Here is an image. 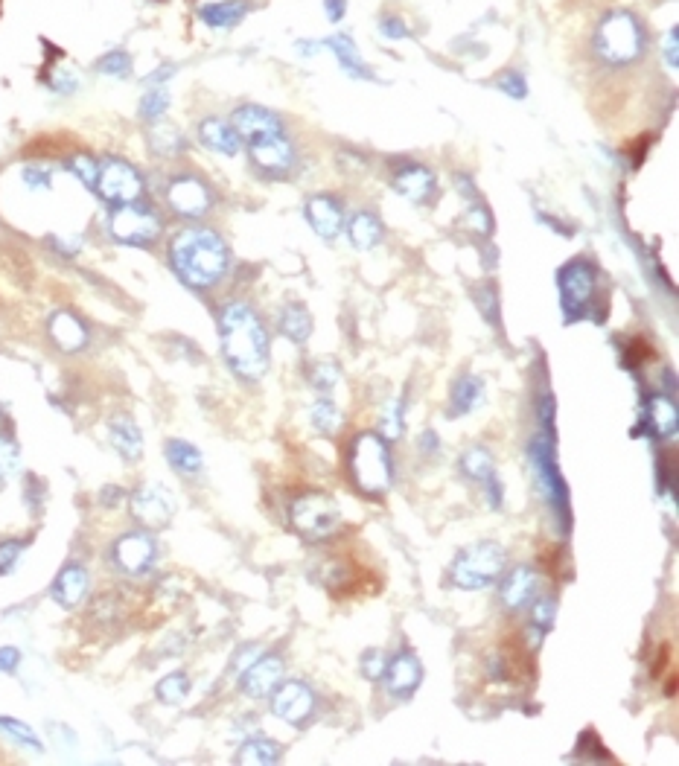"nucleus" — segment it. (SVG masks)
<instances>
[{
  "mask_svg": "<svg viewBox=\"0 0 679 766\" xmlns=\"http://www.w3.org/2000/svg\"><path fill=\"white\" fill-rule=\"evenodd\" d=\"M219 338L222 353L231 370L242 379H263L269 370V335L263 330L260 318L245 306L231 303L225 306L219 318Z\"/></svg>",
  "mask_w": 679,
  "mask_h": 766,
  "instance_id": "obj_1",
  "label": "nucleus"
},
{
  "mask_svg": "<svg viewBox=\"0 0 679 766\" xmlns=\"http://www.w3.org/2000/svg\"><path fill=\"white\" fill-rule=\"evenodd\" d=\"M170 266L187 286L207 289L225 277L231 266V254L219 234L207 228H187L172 239Z\"/></svg>",
  "mask_w": 679,
  "mask_h": 766,
  "instance_id": "obj_2",
  "label": "nucleus"
},
{
  "mask_svg": "<svg viewBox=\"0 0 679 766\" xmlns=\"http://www.w3.org/2000/svg\"><path fill=\"white\" fill-rule=\"evenodd\" d=\"M595 53L607 65H630L645 53V30L633 12H610L595 30Z\"/></svg>",
  "mask_w": 679,
  "mask_h": 766,
  "instance_id": "obj_3",
  "label": "nucleus"
},
{
  "mask_svg": "<svg viewBox=\"0 0 679 766\" xmlns=\"http://www.w3.org/2000/svg\"><path fill=\"white\" fill-rule=\"evenodd\" d=\"M350 472L359 490L368 496H382L391 487L394 464L385 440L379 434H359L350 449Z\"/></svg>",
  "mask_w": 679,
  "mask_h": 766,
  "instance_id": "obj_4",
  "label": "nucleus"
},
{
  "mask_svg": "<svg viewBox=\"0 0 679 766\" xmlns=\"http://www.w3.org/2000/svg\"><path fill=\"white\" fill-rule=\"evenodd\" d=\"M505 571V548L496 542H478L464 548L452 563V583L458 589L493 586Z\"/></svg>",
  "mask_w": 679,
  "mask_h": 766,
  "instance_id": "obj_5",
  "label": "nucleus"
},
{
  "mask_svg": "<svg viewBox=\"0 0 679 766\" xmlns=\"http://www.w3.org/2000/svg\"><path fill=\"white\" fill-rule=\"evenodd\" d=\"M528 455H531V464H534V472H537L543 499L548 501V507L554 510V516L560 519V525L566 528V525H569V487H566V481H563V472L557 469L551 434H537V437L531 440Z\"/></svg>",
  "mask_w": 679,
  "mask_h": 766,
  "instance_id": "obj_6",
  "label": "nucleus"
},
{
  "mask_svg": "<svg viewBox=\"0 0 679 766\" xmlns=\"http://www.w3.org/2000/svg\"><path fill=\"white\" fill-rule=\"evenodd\" d=\"M289 522L292 528L301 533L309 542L327 539L330 533L339 528L341 510L336 501L324 493H304L292 501L289 507Z\"/></svg>",
  "mask_w": 679,
  "mask_h": 766,
  "instance_id": "obj_7",
  "label": "nucleus"
},
{
  "mask_svg": "<svg viewBox=\"0 0 679 766\" xmlns=\"http://www.w3.org/2000/svg\"><path fill=\"white\" fill-rule=\"evenodd\" d=\"M108 231L117 242H126V245H149L161 236V216L146 207V204H137V201H129V204H117L111 219H108Z\"/></svg>",
  "mask_w": 679,
  "mask_h": 766,
  "instance_id": "obj_8",
  "label": "nucleus"
},
{
  "mask_svg": "<svg viewBox=\"0 0 679 766\" xmlns=\"http://www.w3.org/2000/svg\"><path fill=\"white\" fill-rule=\"evenodd\" d=\"M94 190L97 196L105 199L108 204H129V201L140 199L143 193V178L137 175V169L126 161H117V158H108L102 161L100 172H97V181H94Z\"/></svg>",
  "mask_w": 679,
  "mask_h": 766,
  "instance_id": "obj_9",
  "label": "nucleus"
},
{
  "mask_svg": "<svg viewBox=\"0 0 679 766\" xmlns=\"http://www.w3.org/2000/svg\"><path fill=\"white\" fill-rule=\"evenodd\" d=\"M595 280L598 271L589 260H572L569 266L560 268V303L569 321L580 318V312L586 309V303L595 295Z\"/></svg>",
  "mask_w": 679,
  "mask_h": 766,
  "instance_id": "obj_10",
  "label": "nucleus"
},
{
  "mask_svg": "<svg viewBox=\"0 0 679 766\" xmlns=\"http://www.w3.org/2000/svg\"><path fill=\"white\" fill-rule=\"evenodd\" d=\"M132 513L146 528H167L175 513L172 493L164 484H140L132 493Z\"/></svg>",
  "mask_w": 679,
  "mask_h": 766,
  "instance_id": "obj_11",
  "label": "nucleus"
},
{
  "mask_svg": "<svg viewBox=\"0 0 679 766\" xmlns=\"http://www.w3.org/2000/svg\"><path fill=\"white\" fill-rule=\"evenodd\" d=\"M277 694H274L272 700V711L283 720V723H289V726H304L306 720L312 717V708H315V697H312V691L306 688L304 682H283V685H277L274 688Z\"/></svg>",
  "mask_w": 679,
  "mask_h": 766,
  "instance_id": "obj_12",
  "label": "nucleus"
},
{
  "mask_svg": "<svg viewBox=\"0 0 679 766\" xmlns=\"http://www.w3.org/2000/svg\"><path fill=\"white\" fill-rule=\"evenodd\" d=\"M502 603L510 612L531 606L534 600L543 595V574L531 566H519L510 571V577L502 583Z\"/></svg>",
  "mask_w": 679,
  "mask_h": 766,
  "instance_id": "obj_13",
  "label": "nucleus"
},
{
  "mask_svg": "<svg viewBox=\"0 0 679 766\" xmlns=\"http://www.w3.org/2000/svg\"><path fill=\"white\" fill-rule=\"evenodd\" d=\"M155 560V539L149 533H126L114 545V563L126 574H143Z\"/></svg>",
  "mask_w": 679,
  "mask_h": 766,
  "instance_id": "obj_14",
  "label": "nucleus"
},
{
  "mask_svg": "<svg viewBox=\"0 0 679 766\" xmlns=\"http://www.w3.org/2000/svg\"><path fill=\"white\" fill-rule=\"evenodd\" d=\"M248 155L254 161V167L269 172V175H283L292 167V143L283 134L272 137H260L248 143Z\"/></svg>",
  "mask_w": 679,
  "mask_h": 766,
  "instance_id": "obj_15",
  "label": "nucleus"
},
{
  "mask_svg": "<svg viewBox=\"0 0 679 766\" xmlns=\"http://www.w3.org/2000/svg\"><path fill=\"white\" fill-rule=\"evenodd\" d=\"M231 126L237 129V134L251 143V140H260V137H272V134H283V123L277 120V114L260 108V105H242L234 111L231 117Z\"/></svg>",
  "mask_w": 679,
  "mask_h": 766,
  "instance_id": "obj_16",
  "label": "nucleus"
},
{
  "mask_svg": "<svg viewBox=\"0 0 679 766\" xmlns=\"http://www.w3.org/2000/svg\"><path fill=\"white\" fill-rule=\"evenodd\" d=\"M167 201H170V207L178 216L199 219L210 207V193H207V187H204L202 181H196V178H178V181L170 184Z\"/></svg>",
  "mask_w": 679,
  "mask_h": 766,
  "instance_id": "obj_17",
  "label": "nucleus"
},
{
  "mask_svg": "<svg viewBox=\"0 0 679 766\" xmlns=\"http://www.w3.org/2000/svg\"><path fill=\"white\" fill-rule=\"evenodd\" d=\"M382 679H385V688H388L391 697L406 700V697H411V694L417 691V685H420V679H423V667L417 662V656L400 653L397 659L388 662Z\"/></svg>",
  "mask_w": 679,
  "mask_h": 766,
  "instance_id": "obj_18",
  "label": "nucleus"
},
{
  "mask_svg": "<svg viewBox=\"0 0 679 766\" xmlns=\"http://www.w3.org/2000/svg\"><path fill=\"white\" fill-rule=\"evenodd\" d=\"M280 679H283V662L277 656H263V659H257L254 665L242 673L239 685H242V691L248 697L263 700V697H269L274 688L280 685Z\"/></svg>",
  "mask_w": 679,
  "mask_h": 766,
  "instance_id": "obj_19",
  "label": "nucleus"
},
{
  "mask_svg": "<svg viewBox=\"0 0 679 766\" xmlns=\"http://www.w3.org/2000/svg\"><path fill=\"white\" fill-rule=\"evenodd\" d=\"M306 222L321 239H336L344 225L341 201H336L333 196H312L306 201Z\"/></svg>",
  "mask_w": 679,
  "mask_h": 766,
  "instance_id": "obj_20",
  "label": "nucleus"
},
{
  "mask_svg": "<svg viewBox=\"0 0 679 766\" xmlns=\"http://www.w3.org/2000/svg\"><path fill=\"white\" fill-rule=\"evenodd\" d=\"M391 184H394V190H397L403 199L414 201V204H423V201L432 196V190H435V175L423 167V164H406V167H400L394 172Z\"/></svg>",
  "mask_w": 679,
  "mask_h": 766,
  "instance_id": "obj_21",
  "label": "nucleus"
},
{
  "mask_svg": "<svg viewBox=\"0 0 679 766\" xmlns=\"http://www.w3.org/2000/svg\"><path fill=\"white\" fill-rule=\"evenodd\" d=\"M88 595V571L79 563H70L59 571L53 583V600L65 609H76Z\"/></svg>",
  "mask_w": 679,
  "mask_h": 766,
  "instance_id": "obj_22",
  "label": "nucleus"
},
{
  "mask_svg": "<svg viewBox=\"0 0 679 766\" xmlns=\"http://www.w3.org/2000/svg\"><path fill=\"white\" fill-rule=\"evenodd\" d=\"M50 335H53V341L65 350V353H76V350H82L85 344H88V330H85V324L68 312V309H62V312H56L53 318H50Z\"/></svg>",
  "mask_w": 679,
  "mask_h": 766,
  "instance_id": "obj_23",
  "label": "nucleus"
},
{
  "mask_svg": "<svg viewBox=\"0 0 679 766\" xmlns=\"http://www.w3.org/2000/svg\"><path fill=\"white\" fill-rule=\"evenodd\" d=\"M199 137H202V143L207 149H213L219 155H237L239 149H242V137H239L237 129L228 120L207 117L199 126Z\"/></svg>",
  "mask_w": 679,
  "mask_h": 766,
  "instance_id": "obj_24",
  "label": "nucleus"
},
{
  "mask_svg": "<svg viewBox=\"0 0 679 766\" xmlns=\"http://www.w3.org/2000/svg\"><path fill=\"white\" fill-rule=\"evenodd\" d=\"M245 12H248L245 0H207L199 9V18L213 30H234L245 18Z\"/></svg>",
  "mask_w": 679,
  "mask_h": 766,
  "instance_id": "obj_25",
  "label": "nucleus"
},
{
  "mask_svg": "<svg viewBox=\"0 0 679 766\" xmlns=\"http://www.w3.org/2000/svg\"><path fill=\"white\" fill-rule=\"evenodd\" d=\"M111 443L114 449L126 458V461H137L143 455V434L137 429V423L132 417L120 414L111 420Z\"/></svg>",
  "mask_w": 679,
  "mask_h": 766,
  "instance_id": "obj_26",
  "label": "nucleus"
},
{
  "mask_svg": "<svg viewBox=\"0 0 679 766\" xmlns=\"http://www.w3.org/2000/svg\"><path fill=\"white\" fill-rule=\"evenodd\" d=\"M321 47H330L333 50V56L339 59L341 67L350 73V76H362V79H374V73H371V67L365 65L362 59H359V50H356V44L350 41V35H333V38H327V41H321Z\"/></svg>",
  "mask_w": 679,
  "mask_h": 766,
  "instance_id": "obj_27",
  "label": "nucleus"
},
{
  "mask_svg": "<svg viewBox=\"0 0 679 766\" xmlns=\"http://www.w3.org/2000/svg\"><path fill=\"white\" fill-rule=\"evenodd\" d=\"M677 405L671 397L665 394H656L650 405H647V426L653 429V434L659 437H668V434L677 432Z\"/></svg>",
  "mask_w": 679,
  "mask_h": 766,
  "instance_id": "obj_28",
  "label": "nucleus"
},
{
  "mask_svg": "<svg viewBox=\"0 0 679 766\" xmlns=\"http://www.w3.org/2000/svg\"><path fill=\"white\" fill-rule=\"evenodd\" d=\"M347 236H350L353 248L368 251V248H374L376 242L382 239V225H379V219H376L374 213L359 210V213L350 219V225H347Z\"/></svg>",
  "mask_w": 679,
  "mask_h": 766,
  "instance_id": "obj_29",
  "label": "nucleus"
},
{
  "mask_svg": "<svg viewBox=\"0 0 679 766\" xmlns=\"http://www.w3.org/2000/svg\"><path fill=\"white\" fill-rule=\"evenodd\" d=\"M484 402V382L478 376H461L452 385V414H470Z\"/></svg>",
  "mask_w": 679,
  "mask_h": 766,
  "instance_id": "obj_30",
  "label": "nucleus"
},
{
  "mask_svg": "<svg viewBox=\"0 0 679 766\" xmlns=\"http://www.w3.org/2000/svg\"><path fill=\"white\" fill-rule=\"evenodd\" d=\"M164 455H167L170 467L175 469V472H181V475H196V472H202V452H199L193 443H187V440H167Z\"/></svg>",
  "mask_w": 679,
  "mask_h": 766,
  "instance_id": "obj_31",
  "label": "nucleus"
},
{
  "mask_svg": "<svg viewBox=\"0 0 679 766\" xmlns=\"http://www.w3.org/2000/svg\"><path fill=\"white\" fill-rule=\"evenodd\" d=\"M461 469H464L467 478H473V481L484 484V487L496 481V461H493V455L484 446L467 449L464 458H461Z\"/></svg>",
  "mask_w": 679,
  "mask_h": 766,
  "instance_id": "obj_32",
  "label": "nucleus"
},
{
  "mask_svg": "<svg viewBox=\"0 0 679 766\" xmlns=\"http://www.w3.org/2000/svg\"><path fill=\"white\" fill-rule=\"evenodd\" d=\"M283 755L280 743H274L269 737H251L239 746L237 764H277Z\"/></svg>",
  "mask_w": 679,
  "mask_h": 766,
  "instance_id": "obj_33",
  "label": "nucleus"
},
{
  "mask_svg": "<svg viewBox=\"0 0 679 766\" xmlns=\"http://www.w3.org/2000/svg\"><path fill=\"white\" fill-rule=\"evenodd\" d=\"M280 333L298 344H304L306 338L312 335V315L306 312V306L301 303H289L280 312Z\"/></svg>",
  "mask_w": 679,
  "mask_h": 766,
  "instance_id": "obj_34",
  "label": "nucleus"
},
{
  "mask_svg": "<svg viewBox=\"0 0 679 766\" xmlns=\"http://www.w3.org/2000/svg\"><path fill=\"white\" fill-rule=\"evenodd\" d=\"M309 420H312V426L318 432L336 434L341 429V423H344V414L336 408V402L318 400L312 405V411H309Z\"/></svg>",
  "mask_w": 679,
  "mask_h": 766,
  "instance_id": "obj_35",
  "label": "nucleus"
},
{
  "mask_svg": "<svg viewBox=\"0 0 679 766\" xmlns=\"http://www.w3.org/2000/svg\"><path fill=\"white\" fill-rule=\"evenodd\" d=\"M155 694H158V700L167 702V705H181V702L187 700V694H190V679H187V673L178 670V673L164 676V679L158 682Z\"/></svg>",
  "mask_w": 679,
  "mask_h": 766,
  "instance_id": "obj_36",
  "label": "nucleus"
},
{
  "mask_svg": "<svg viewBox=\"0 0 679 766\" xmlns=\"http://www.w3.org/2000/svg\"><path fill=\"white\" fill-rule=\"evenodd\" d=\"M0 732H6L9 737H15L18 743L30 746V749H35V752H41V740L35 737L33 729H30L27 723L15 720V717H0Z\"/></svg>",
  "mask_w": 679,
  "mask_h": 766,
  "instance_id": "obj_37",
  "label": "nucleus"
},
{
  "mask_svg": "<svg viewBox=\"0 0 679 766\" xmlns=\"http://www.w3.org/2000/svg\"><path fill=\"white\" fill-rule=\"evenodd\" d=\"M167 108H170L167 91H164V88H155V91H149V94L143 97V102H140V117H143V120H158V117L167 114Z\"/></svg>",
  "mask_w": 679,
  "mask_h": 766,
  "instance_id": "obj_38",
  "label": "nucleus"
},
{
  "mask_svg": "<svg viewBox=\"0 0 679 766\" xmlns=\"http://www.w3.org/2000/svg\"><path fill=\"white\" fill-rule=\"evenodd\" d=\"M100 73L105 76H117V79H123V76H129L132 73V59L123 53V50H114V53H108V56H102L100 59Z\"/></svg>",
  "mask_w": 679,
  "mask_h": 766,
  "instance_id": "obj_39",
  "label": "nucleus"
},
{
  "mask_svg": "<svg viewBox=\"0 0 679 766\" xmlns=\"http://www.w3.org/2000/svg\"><path fill=\"white\" fill-rule=\"evenodd\" d=\"M309 382L318 388V391H330L339 385V367L330 365V362H318L309 370Z\"/></svg>",
  "mask_w": 679,
  "mask_h": 766,
  "instance_id": "obj_40",
  "label": "nucleus"
},
{
  "mask_svg": "<svg viewBox=\"0 0 679 766\" xmlns=\"http://www.w3.org/2000/svg\"><path fill=\"white\" fill-rule=\"evenodd\" d=\"M554 615H557V600L554 598H540L534 600V609H531V624L537 627V630H548L551 624H554Z\"/></svg>",
  "mask_w": 679,
  "mask_h": 766,
  "instance_id": "obj_41",
  "label": "nucleus"
},
{
  "mask_svg": "<svg viewBox=\"0 0 679 766\" xmlns=\"http://www.w3.org/2000/svg\"><path fill=\"white\" fill-rule=\"evenodd\" d=\"M24 548H27L24 539H3V542H0V574H9L12 568L18 566Z\"/></svg>",
  "mask_w": 679,
  "mask_h": 766,
  "instance_id": "obj_42",
  "label": "nucleus"
},
{
  "mask_svg": "<svg viewBox=\"0 0 679 766\" xmlns=\"http://www.w3.org/2000/svg\"><path fill=\"white\" fill-rule=\"evenodd\" d=\"M15 469H18V446L0 437V487L15 475Z\"/></svg>",
  "mask_w": 679,
  "mask_h": 766,
  "instance_id": "obj_43",
  "label": "nucleus"
},
{
  "mask_svg": "<svg viewBox=\"0 0 679 766\" xmlns=\"http://www.w3.org/2000/svg\"><path fill=\"white\" fill-rule=\"evenodd\" d=\"M68 167L73 175H79V178H82V184H85V187H91V190H94V181H97V172H100V164H97L94 158H88V155H76V158H70Z\"/></svg>",
  "mask_w": 679,
  "mask_h": 766,
  "instance_id": "obj_44",
  "label": "nucleus"
},
{
  "mask_svg": "<svg viewBox=\"0 0 679 766\" xmlns=\"http://www.w3.org/2000/svg\"><path fill=\"white\" fill-rule=\"evenodd\" d=\"M21 178L30 190H50V184H53V172L41 164H30V167L21 169Z\"/></svg>",
  "mask_w": 679,
  "mask_h": 766,
  "instance_id": "obj_45",
  "label": "nucleus"
},
{
  "mask_svg": "<svg viewBox=\"0 0 679 766\" xmlns=\"http://www.w3.org/2000/svg\"><path fill=\"white\" fill-rule=\"evenodd\" d=\"M385 667H388V656H385L382 650H368V653L362 656V673H365L368 679H374V682H379V679L385 676Z\"/></svg>",
  "mask_w": 679,
  "mask_h": 766,
  "instance_id": "obj_46",
  "label": "nucleus"
},
{
  "mask_svg": "<svg viewBox=\"0 0 679 766\" xmlns=\"http://www.w3.org/2000/svg\"><path fill=\"white\" fill-rule=\"evenodd\" d=\"M499 88H502L508 97H513V100H525V97H528V85H525L522 73H513V70L499 79Z\"/></svg>",
  "mask_w": 679,
  "mask_h": 766,
  "instance_id": "obj_47",
  "label": "nucleus"
},
{
  "mask_svg": "<svg viewBox=\"0 0 679 766\" xmlns=\"http://www.w3.org/2000/svg\"><path fill=\"white\" fill-rule=\"evenodd\" d=\"M382 434L385 437H400V402H391V408L382 414Z\"/></svg>",
  "mask_w": 679,
  "mask_h": 766,
  "instance_id": "obj_48",
  "label": "nucleus"
},
{
  "mask_svg": "<svg viewBox=\"0 0 679 766\" xmlns=\"http://www.w3.org/2000/svg\"><path fill=\"white\" fill-rule=\"evenodd\" d=\"M21 665V650L18 647H0V673H12Z\"/></svg>",
  "mask_w": 679,
  "mask_h": 766,
  "instance_id": "obj_49",
  "label": "nucleus"
},
{
  "mask_svg": "<svg viewBox=\"0 0 679 766\" xmlns=\"http://www.w3.org/2000/svg\"><path fill=\"white\" fill-rule=\"evenodd\" d=\"M379 30H382L385 38H408V27L400 18H382Z\"/></svg>",
  "mask_w": 679,
  "mask_h": 766,
  "instance_id": "obj_50",
  "label": "nucleus"
},
{
  "mask_svg": "<svg viewBox=\"0 0 679 766\" xmlns=\"http://www.w3.org/2000/svg\"><path fill=\"white\" fill-rule=\"evenodd\" d=\"M467 222H470V228H476L481 234H490V213L484 210V207H478V210H470V216H467Z\"/></svg>",
  "mask_w": 679,
  "mask_h": 766,
  "instance_id": "obj_51",
  "label": "nucleus"
},
{
  "mask_svg": "<svg viewBox=\"0 0 679 766\" xmlns=\"http://www.w3.org/2000/svg\"><path fill=\"white\" fill-rule=\"evenodd\" d=\"M100 501L105 507H117V504L126 501V490H123V487H105L100 493Z\"/></svg>",
  "mask_w": 679,
  "mask_h": 766,
  "instance_id": "obj_52",
  "label": "nucleus"
},
{
  "mask_svg": "<svg viewBox=\"0 0 679 766\" xmlns=\"http://www.w3.org/2000/svg\"><path fill=\"white\" fill-rule=\"evenodd\" d=\"M677 41H679V30L674 27L671 33H668V41H665V56H668V65L677 70Z\"/></svg>",
  "mask_w": 679,
  "mask_h": 766,
  "instance_id": "obj_53",
  "label": "nucleus"
},
{
  "mask_svg": "<svg viewBox=\"0 0 679 766\" xmlns=\"http://www.w3.org/2000/svg\"><path fill=\"white\" fill-rule=\"evenodd\" d=\"M324 9H327V18L336 24V21H341V18H344L347 0H327V3H324Z\"/></svg>",
  "mask_w": 679,
  "mask_h": 766,
  "instance_id": "obj_54",
  "label": "nucleus"
},
{
  "mask_svg": "<svg viewBox=\"0 0 679 766\" xmlns=\"http://www.w3.org/2000/svg\"><path fill=\"white\" fill-rule=\"evenodd\" d=\"M420 449H423V452H435V449H438V434L423 432V437H420Z\"/></svg>",
  "mask_w": 679,
  "mask_h": 766,
  "instance_id": "obj_55",
  "label": "nucleus"
}]
</instances>
